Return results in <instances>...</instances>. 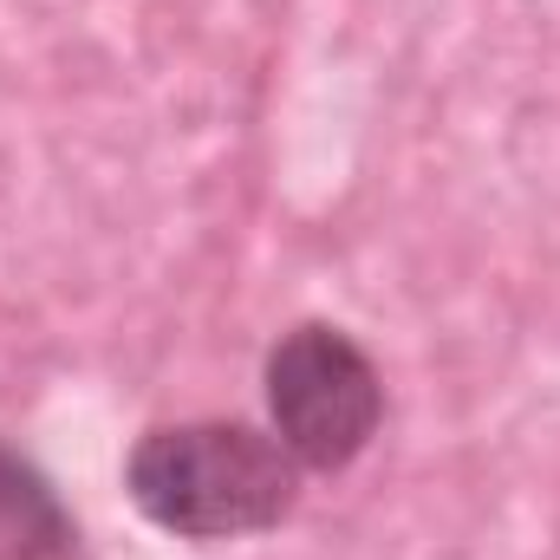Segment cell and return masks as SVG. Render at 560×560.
Returning a JSON list of instances; mask_svg holds the SVG:
<instances>
[{"instance_id": "7a4b0ae2", "label": "cell", "mask_w": 560, "mask_h": 560, "mask_svg": "<svg viewBox=\"0 0 560 560\" xmlns=\"http://www.w3.org/2000/svg\"><path fill=\"white\" fill-rule=\"evenodd\" d=\"M261 398L287 456L306 476H339L372 450L385 423V372L346 326L300 319L261 359Z\"/></svg>"}, {"instance_id": "6da1fadb", "label": "cell", "mask_w": 560, "mask_h": 560, "mask_svg": "<svg viewBox=\"0 0 560 560\" xmlns=\"http://www.w3.org/2000/svg\"><path fill=\"white\" fill-rule=\"evenodd\" d=\"M306 469L268 423L176 418L150 423L125 456V495L150 528L176 541H255L300 509Z\"/></svg>"}, {"instance_id": "3957f363", "label": "cell", "mask_w": 560, "mask_h": 560, "mask_svg": "<svg viewBox=\"0 0 560 560\" xmlns=\"http://www.w3.org/2000/svg\"><path fill=\"white\" fill-rule=\"evenodd\" d=\"M0 560H79V515L13 436H0Z\"/></svg>"}]
</instances>
